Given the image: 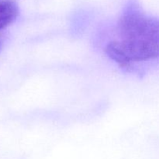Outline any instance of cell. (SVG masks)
Instances as JSON below:
<instances>
[{"mask_svg": "<svg viewBox=\"0 0 159 159\" xmlns=\"http://www.w3.org/2000/svg\"><path fill=\"white\" fill-rule=\"evenodd\" d=\"M106 53L123 67L135 61L159 57V34L145 38L112 41L107 44Z\"/></svg>", "mask_w": 159, "mask_h": 159, "instance_id": "obj_1", "label": "cell"}, {"mask_svg": "<svg viewBox=\"0 0 159 159\" xmlns=\"http://www.w3.org/2000/svg\"><path fill=\"white\" fill-rule=\"evenodd\" d=\"M119 30L122 40L152 37L159 34V20L132 11L121 17Z\"/></svg>", "mask_w": 159, "mask_h": 159, "instance_id": "obj_2", "label": "cell"}, {"mask_svg": "<svg viewBox=\"0 0 159 159\" xmlns=\"http://www.w3.org/2000/svg\"><path fill=\"white\" fill-rule=\"evenodd\" d=\"M19 9L12 0L0 1V30L6 27L16 19Z\"/></svg>", "mask_w": 159, "mask_h": 159, "instance_id": "obj_3", "label": "cell"}]
</instances>
